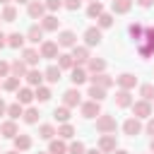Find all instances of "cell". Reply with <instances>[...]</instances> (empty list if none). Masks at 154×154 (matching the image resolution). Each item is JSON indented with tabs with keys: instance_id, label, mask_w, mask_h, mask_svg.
I'll list each match as a JSON object with an SVG mask.
<instances>
[{
	"instance_id": "6da1fadb",
	"label": "cell",
	"mask_w": 154,
	"mask_h": 154,
	"mask_svg": "<svg viewBox=\"0 0 154 154\" xmlns=\"http://www.w3.org/2000/svg\"><path fill=\"white\" fill-rule=\"evenodd\" d=\"M99 36H101V34H99L96 29H89V31H87V41H89V43H99Z\"/></svg>"
},
{
	"instance_id": "7a4b0ae2",
	"label": "cell",
	"mask_w": 154,
	"mask_h": 154,
	"mask_svg": "<svg viewBox=\"0 0 154 154\" xmlns=\"http://www.w3.org/2000/svg\"><path fill=\"white\" fill-rule=\"evenodd\" d=\"M125 130H128V135H135V132L140 130V125H137L135 120H128V123H125Z\"/></svg>"
},
{
	"instance_id": "3957f363",
	"label": "cell",
	"mask_w": 154,
	"mask_h": 154,
	"mask_svg": "<svg viewBox=\"0 0 154 154\" xmlns=\"http://www.w3.org/2000/svg\"><path fill=\"white\" fill-rule=\"evenodd\" d=\"M48 79H51V82H58V79H60V70H58V67H51V70H48Z\"/></svg>"
},
{
	"instance_id": "277c9868",
	"label": "cell",
	"mask_w": 154,
	"mask_h": 154,
	"mask_svg": "<svg viewBox=\"0 0 154 154\" xmlns=\"http://www.w3.org/2000/svg\"><path fill=\"white\" fill-rule=\"evenodd\" d=\"M65 96H67V99H65L67 103H77V101H79V94H77V91H67Z\"/></svg>"
},
{
	"instance_id": "5b68a950",
	"label": "cell",
	"mask_w": 154,
	"mask_h": 154,
	"mask_svg": "<svg viewBox=\"0 0 154 154\" xmlns=\"http://www.w3.org/2000/svg\"><path fill=\"white\" fill-rule=\"evenodd\" d=\"M72 82H84V72L82 70H75L72 72Z\"/></svg>"
},
{
	"instance_id": "8992f818",
	"label": "cell",
	"mask_w": 154,
	"mask_h": 154,
	"mask_svg": "<svg viewBox=\"0 0 154 154\" xmlns=\"http://www.w3.org/2000/svg\"><path fill=\"white\" fill-rule=\"evenodd\" d=\"M72 38H75L72 34H63V36H60V43H65V46H70V43H72Z\"/></svg>"
},
{
	"instance_id": "52a82bcc",
	"label": "cell",
	"mask_w": 154,
	"mask_h": 154,
	"mask_svg": "<svg viewBox=\"0 0 154 154\" xmlns=\"http://www.w3.org/2000/svg\"><path fill=\"white\" fill-rule=\"evenodd\" d=\"M51 152H53V154H63V152H65V147H63V144H58V142H55V144H53V147H51Z\"/></svg>"
},
{
	"instance_id": "ba28073f",
	"label": "cell",
	"mask_w": 154,
	"mask_h": 154,
	"mask_svg": "<svg viewBox=\"0 0 154 154\" xmlns=\"http://www.w3.org/2000/svg\"><path fill=\"white\" fill-rule=\"evenodd\" d=\"M29 36H31V41H38V36H41V31H38L36 26H34V29L29 31Z\"/></svg>"
},
{
	"instance_id": "9c48e42d",
	"label": "cell",
	"mask_w": 154,
	"mask_h": 154,
	"mask_svg": "<svg viewBox=\"0 0 154 154\" xmlns=\"http://www.w3.org/2000/svg\"><path fill=\"white\" fill-rule=\"evenodd\" d=\"M10 38H12V41H10L12 46H19V43H22V36H19V34H12Z\"/></svg>"
},
{
	"instance_id": "30bf717a",
	"label": "cell",
	"mask_w": 154,
	"mask_h": 154,
	"mask_svg": "<svg viewBox=\"0 0 154 154\" xmlns=\"http://www.w3.org/2000/svg\"><path fill=\"white\" fill-rule=\"evenodd\" d=\"M43 53H46V55H53V53H55V46H53V43L43 46Z\"/></svg>"
},
{
	"instance_id": "8fae6325",
	"label": "cell",
	"mask_w": 154,
	"mask_h": 154,
	"mask_svg": "<svg viewBox=\"0 0 154 154\" xmlns=\"http://www.w3.org/2000/svg\"><path fill=\"white\" fill-rule=\"evenodd\" d=\"M19 99H22V101H29V99H31V91H29V89H22Z\"/></svg>"
},
{
	"instance_id": "7c38bea8",
	"label": "cell",
	"mask_w": 154,
	"mask_h": 154,
	"mask_svg": "<svg viewBox=\"0 0 154 154\" xmlns=\"http://www.w3.org/2000/svg\"><path fill=\"white\" fill-rule=\"evenodd\" d=\"M84 113H87V116H94V113H96V106H94V103L84 106Z\"/></svg>"
},
{
	"instance_id": "4fadbf2b",
	"label": "cell",
	"mask_w": 154,
	"mask_h": 154,
	"mask_svg": "<svg viewBox=\"0 0 154 154\" xmlns=\"http://www.w3.org/2000/svg\"><path fill=\"white\" fill-rule=\"evenodd\" d=\"M55 118H58V120H65V118H67V111H65V108L55 111Z\"/></svg>"
},
{
	"instance_id": "5bb4252c",
	"label": "cell",
	"mask_w": 154,
	"mask_h": 154,
	"mask_svg": "<svg viewBox=\"0 0 154 154\" xmlns=\"http://www.w3.org/2000/svg\"><path fill=\"white\" fill-rule=\"evenodd\" d=\"M17 147L26 149V147H29V140H26V137H19V140H17Z\"/></svg>"
},
{
	"instance_id": "9a60e30c",
	"label": "cell",
	"mask_w": 154,
	"mask_h": 154,
	"mask_svg": "<svg viewBox=\"0 0 154 154\" xmlns=\"http://www.w3.org/2000/svg\"><path fill=\"white\" fill-rule=\"evenodd\" d=\"M70 154H82V144H79V142L72 144V147H70Z\"/></svg>"
},
{
	"instance_id": "2e32d148",
	"label": "cell",
	"mask_w": 154,
	"mask_h": 154,
	"mask_svg": "<svg viewBox=\"0 0 154 154\" xmlns=\"http://www.w3.org/2000/svg\"><path fill=\"white\" fill-rule=\"evenodd\" d=\"M48 96H51V94H48V89H38V99H41V101H46Z\"/></svg>"
},
{
	"instance_id": "e0dca14e",
	"label": "cell",
	"mask_w": 154,
	"mask_h": 154,
	"mask_svg": "<svg viewBox=\"0 0 154 154\" xmlns=\"http://www.w3.org/2000/svg\"><path fill=\"white\" fill-rule=\"evenodd\" d=\"M91 96H94V99H103V91H101V89H96V87H94V89H91Z\"/></svg>"
},
{
	"instance_id": "ac0fdd59",
	"label": "cell",
	"mask_w": 154,
	"mask_h": 154,
	"mask_svg": "<svg viewBox=\"0 0 154 154\" xmlns=\"http://www.w3.org/2000/svg\"><path fill=\"white\" fill-rule=\"evenodd\" d=\"M51 135H53V130H51L48 125H46V128H41V137H51Z\"/></svg>"
},
{
	"instance_id": "d6986e66",
	"label": "cell",
	"mask_w": 154,
	"mask_h": 154,
	"mask_svg": "<svg viewBox=\"0 0 154 154\" xmlns=\"http://www.w3.org/2000/svg\"><path fill=\"white\" fill-rule=\"evenodd\" d=\"M29 12H31L34 17H36V14H41V5H31V10H29Z\"/></svg>"
},
{
	"instance_id": "ffe728a7",
	"label": "cell",
	"mask_w": 154,
	"mask_h": 154,
	"mask_svg": "<svg viewBox=\"0 0 154 154\" xmlns=\"http://www.w3.org/2000/svg\"><path fill=\"white\" fill-rule=\"evenodd\" d=\"M99 12H101V5H91L89 7V14H99Z\"/></svg>"
},
{
	"instance_id": "44dd1931",
	"label": "cell",
	"mask_w": 154,
	"mask_h": 154,
	"mask_svg": "<svg viewBox=\"0 0 154 154\" xmlns=\"http://www.w3.org/2000/svg\"><path fill=\"white\" fill-rule=\"evenodd\" d=\"M75 55H77V60H84V58H87V51L79 48V51H75Z\"/></svg>"
},
{
	"instance_id": "7402d4cb",
	"label": "cell",
	"mask_w": 154,
	"mask_h": 154,
	"mask_svg": "<svg viewBox=\"0 0 154 154\" xmlns=\"http://www.w3.org/2000/svg\"><path fill=\"white\" fill-rule=\"evenodd\" d=\"M29 79L36 84V82H41V75H38V72H31V75H29Z\"/></svg>"
},
{
	"instance_id": "603a6c76",
	"label": "cell",
	"mask_w": 154,
	"mask_h": 154,
	"mask_svg": "<svg viewBox=\"0 0 154 154\" xmlns=\"http://www.w3.org/2000/svg\"><path fill=\"white\" fill-rule=\"evenodd\" d=\"M120 82H123L125 87H130V84H132V77H130V75H123V79H120Z\"/></svg>"
},
{
	"instance_id": "cb8c5ba5",
	"label": "cell",
	"mask_w": 154,
	"mask_h": 154,
	"mask_svg": "<svg viewBox=\"0 0 154 154\" xmlns=\"http://www.w3.org/2000/svg\"><path fill=\"white\" fill-rule=\"evenodd\" d=\"M2 132H5V135H7V137H10V135H12V132H14V125H5V128H2Z\"/></svg>"
},
{
	"instance_id": "d4e9b609",
	"label": "cell",
	"mask_w": 154,
	"mask_h": 154,
	"mask_svg": "<svg viewBox=\"0 0 154 154\" xmlns=\"http://www.w3.org/2000/svg\"><path fill=\"white\" fill-rule=\"evenodd\" d=\"M26 120L34 123V120H36V111H29V113H26Z\"/></svg>"
},
{
	"instance_id": "484cf974",
	"label": "cell",
	"mask_w": 154,
	"mask_h": 154,
	"mask_svg": "<svg viewBox=\"0 0 154 154\" xmlns=\"http://www.w3.org/2000/svg\"><path fill=\"white\" fill-rule=\"evenodd\" d=\"M60 135H63V137H70V135H72V128H63Z\"/></svg>"
},
{
	"instance_id": "4316f807",
	"label": "cell",
	"mask_w": 154,
	"mask_h": 154,
	"mask_svg": "<svg viewBox=\"0 0 154 154\" xmlns=\"http://www.w3.org/2000/svg\"><path fill=\"white\" fill-rule=\"evenodd\" d=\"M67 7H70V10H75V7H79V0H67Z\"/></svg>"
},
{
	"instance_id": "83f0119b",
	"label": "cell",
	"mask_w": 154,
	"mask_h": 154,
	"mask_svg": "<svg viewBox=\"0 0 154 154\" xmlns=\"http://www.w3.org/2000/svg\"><path fill=\"white\" fill-rule=\"evenodd\" d=\"M142 91H144V96H147V99H152V87H144Z\"/></svg>"
},
{
	"instance_id": "f1b7e54d",
	"label": "cell",
	"mask_w": 154,
	"mask_h": 154,
	"mask_svg": "<svg viewBox=\"0 0 154 154\" xmlns=\"http://www.w3.org/2000/svg\"><path fill=\"white\" fill-rule=\"evenodd\" d=\"M10 113H12L14 118H17V116H19V106H12V108H10Z\"/></svg>"
},
{
	"instance_id": "f546056e",
	"label": "cell",
	"mask_w": 154,
	"mask_h": 154,
	"mask_svg": "<svg viewBox=\"0 0 154 154\" xmlns=\"http://www.w3.org/2000/svg\"><path fill=\"white\" fill-rule=\"evenodd\" d=\"M48 5H51V7H58V5H60V0H51Z\"/></svg>"
},
{
	"instance_id": "4dcf8cb0",
	"label": "cell",
	"mask_w": 154,
	"mask_h": 154,
	"mask_svg": "<svg viewBox=\"0 0 154 154\" xmlns=\"http://www.w3.org/2000/svg\"><path fill=\"white\" fill-rule=\"evenodd\" d=\"M149 132H154V123H152V125H149Z\"/></svg>"
},
{
	"instance_id": "1f68e13d",
	"label": "cell",
	"mask_w": 154,
	"mask_h": 154,
	"mask_svg": "<svg viewBox=\"0 0 154 154\" xmlns=\"http://www.w3.org/2000/svg\"><path fill=\"white\" fill-rule=\"evenodd\" d=\"M2 38H5V36H2V34H0V46H2Z\"/></svg>"
},
{
	"instance_id": "d6a6232c",
	"label": "cell",
	"mask_w": 154,
	"mask_h": 154,
	"mask_svg": "<svg viewBox=\"0 0 154 154\" xmlns=\"http://www.w3.org/2000/svg\"><path fill=\"white\" fill-rule=\"evenodd\" d=\"M2 108H5V106H2V101H0V113H2Z\"/></svg>"
},
{
	"instance_id": "836d02e7",
	"label": "cell",
	"mask_w": 154,
	"mask_h": 154,
	"mask_svg": "<svg viewBox=\"0 0 154 154\" xmlns=\"http://www.w3.org/2000/svg\"><path fill=\"white\" fill-rule=\"evenodd\" d=\"M89 154H99V152H89Z\"/></svg>"
},
{
	"instance_id": "e575fe53",
	"label": "cell",
	"mask_w": 154,
	"mask_h": 154,
	"mask_svg": "<svg viewBox=\"0 0 154 154\" xmlns=\"http://www.w3.org/2000/svg\"><path fill=\"white\" fill-rule=\"evenodd\" d=\"M118 154H125V152H118Z\"/></svg>"
},
{
	"instance_id": "d590c367",
	"label": "cell",
	"mask_w": 154,
	"mask_h": 154,
	"mask_svg": "<svg viewBox=\"0 0 154 154\" xmlns=\"http://www.w3.org/2000/svg\"><path fill=\"white\" fill-rule=\"evenodd\" d=\"M19 2H24V0H19Z\"/></svg>"
},
{
	"instance_id": "8d00e7d4",
	"label": "cell",
	"mask_w": 154,
	"mask_h": 154,
	"mask_svg": "<svg viewBox=\"0 0 154 154\" xmlns=\"http://www.w3.org/2000/svg\"><path fill=\"white\" fill-rule=\"evenodd\" d=\"M10 154H14V152H10Z\"/></svg>"
}]
</instances>
